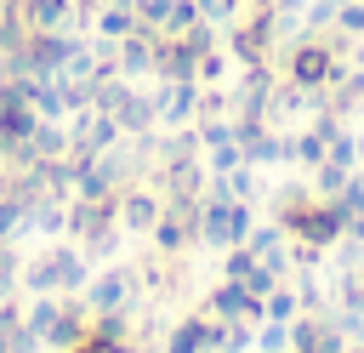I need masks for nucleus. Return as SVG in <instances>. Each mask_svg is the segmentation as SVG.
Wrapping results in <instances>:
<instances>
[{
    "instance_id": "obj_1",
    "label": "nucleus",
    "mask_w": 364,
    "mask_h": 353,
    "mask_svg": "<svg viewBox=\"0 0 364 353\" xmlns=\"http://www.w3.org/2000/svg\"><path fill=\"white\" fill-rule=\"evenodd\" d=\"M284 222H290V233H301L307 245H324V239H336V233L347 228L341 205H318V199H296V205L284 211Z\"/></svg>"
},
{
    "instance_id": "obj_2",
    "label": "nucleus",
    "mask_w": 364,
    "mask_h": 353,
    "mask_svg": "<svg viewBox=\"0 0 364 353\" xmlns=\"http://www.w3.org/2000/svg\"><path fill=\"white\" fill-rule=\"evenodd\" d=\"M290 74H296V85H324V80L336 74V57H330L324 46H301V51L290 57Z\"/></svg>"
},
{
    "instance_id": "obj_3",
    "label": "nucleus",
    "mask_w": 364,
    "mask_h": 353,
    "mask_svg": "<svg viewBox=\"0 0 364 353\" xmlns=\"http://www.w3.org/2000/svg\"><path fill=\"white\" fill-rule=\"evenodd\" d=\"M245 228H250L245 205H210V211H205V233H210L216 245H233V239H245Z\"/></svg>"
},
{
    "instance_id": "obj_4",
    "label": "nucleus",
    "mask_w": 364,
    "mask_h": 353,
    "mask_svg": "<svg viewBox=\"0 0 364 353\" xmlns=\"http://www.w3.org/2000/svg\"><path fill=\"white\" fill-rule=\"evenodd\" d=\"M210 307H216V313H256V302H250L245 285H222V290L210 296Z\"/></svg>"
},
{
    "instance_id": "obj_5",
    "label": "nucleus",
    "mask_w": 364,
    "mask_h": 353,
    "mask_svg": "<svg viewBox=\"0 0 364 353\" xmlns=\"http://www.w3.org/2000/svg\"><path fill=\"white\" fill-rule=\"evenodd\" d=\"M205 342H216V330H210V325H182V330L171 336V353H199Z\"/></svg>"
},
{
    "instance_id": "obj_6",
    "label": "nucleus",
    "mask_w": 364,
    "mask_h": 353,
    "mask_svg": "<svg viewBox=\"0 0 364 353\" xmlns=\"http://www.w3.org/2000/svg\"><path fill=\"white\" fill-rule=\"evenodd\" d=\"M119 290H125V279H102V285L91 290V307H102V313H108V307H119Z\"/></svg>"
},
{
    "instance_id": "obj_7",
    "label": "nucleus",
    "mask_w": 364,
    "mask_h": 353,
    "mask_svg": "<svg viewBox=\"0 0 364 353\" xmlns=\"http://www.w3.org/2000/svg\"><path fill=\"white\" fill-rule=\"evenodd\" d=\"M74 353H119V347H114V330H91L74 342Z\"/></svg>"
},
{
    "instance_id": "obj_8",
    "label": "nucleus",
    "mask_w": 364,
    "mask_h": 353,
    "mask_svg": "<svg viewBox=\"0 0 364 353\" xmlns=\"http://www.w3.org/2000/svg\"><path fill=\"white\" fill-rule=\"evenodd\" d=\"M154 211H159L154 199H125V222H131V228H148V222H154Z\"/></svg>"
},
{
    "instance_id": "obj_9",
    "label": "nucleus",
    "mask_w": 364,
    "mask_h": 353,
    "mask_svg": "<svg viewBox=\"0 0 364 353\" xmlns=\"http://www.w3.org/2000/svg\"><path fill=\"white\" fill-rule=\"evenodd\" d=\"M228 279H256V268H250V251H228Z\"/></svg>"
},
{
    "instance_id": "obj_10",
    "label": "nucleus",
    "mask_w": 364,
    "mask_h": 353,
    "mask_svg": "<svg viewBox=\"0 0 364 353\" xmlns=\"http://www.w3.org/2000/svg\"><path fill=\"white\" fill-rule=\"evenodd\" d=\"M284 342H290V330H284V319L262 330V347H267V353H284Z\"/></svg>"
},
{
    "instance_id": "obj_11",
    "label": "nucleus",
    "mask_w": 364,
    "mask_h": 353,
    "mask_svg": "<svg viewBox=\"0 0 364 353\" xmlns=\"http://www.w3.org/2000/svg\"><path fill=\"white\" fill-rule=\"evenodd\" d=\"M262 307H267L273 319H290V296H284V290H267V302H262Z\"/></svg>"
}]
</instances>
